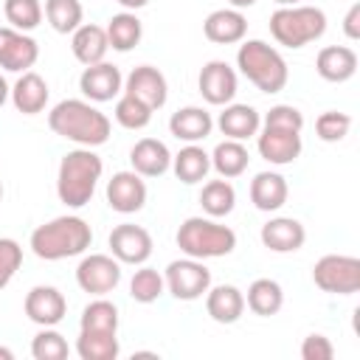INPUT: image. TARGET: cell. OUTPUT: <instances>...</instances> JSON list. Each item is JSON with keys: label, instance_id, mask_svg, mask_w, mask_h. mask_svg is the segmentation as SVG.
<instances>
[{"label": "cell", "instance_id": "obj_1", "mask_svg": "<svg viewBox=\"0 0 360 360\" xmlns=\"http://www.w3.org/2000/svg\"><path fill=\"white\" fill-rule=\"evenodd\" d=\"M48 127L59 138H65L76 146H87V149L107 143L110 129H112L110 118L87 98H65V101L53 104L48 112Z\"/></svg>", "mask_w": 360, "mask_h": 360}, {"label": "cell", "instance_id": "obj_2", "mask_svg": "<svg viewBox=\"0 0 360 360\" xmlns=\"http://www.w3.org/2000/svg\"><path fill=\"white\" fill-rule=\"evenodd\" d=\"M93 242V228L87 219L76 214H62L53 217L51 222L34 228L31 233V250L34 256L45 262H62L70 256H82Z\"/></svg>", "mask_w": 360, "mask_h": 360}, {"label": "cell", "instance_id": "obj_3", "mask_svg": "<svg viewBox=\"0 0 360 360\" xmlns=\"http://www.w3.org/2000/svg\"><path fill=\"white\" fill-rule=\"evenodd\" d=\"M104 163L101 158L87 149V146H76L70 152L62 155L59 160V172H56V194L68 208H82L93 200L96 186L101 180Z\"/></svg>", "mask_w": 360, "mask_h": 360}, {"label": "cell", "instance_id": "obj_4", "mask_svg": "<svg viewBox=\"0 0 360 360\" xmlns=\"http://www.w3.org/2000/svg\"><path fill=\"white\" fill-rule=\"evenodd\" d=\"M236 68L262 93H278L290 82V68L284 56L264 39H242L236 51Z\"/></svg>", "mask_w": 360, "mask_h": 360}, {"label": "cell", "instance_id": "obj_5", "mask_svg": "<svg viewBox=\"0 0 360 360\" xmlns=\"http://www.w3.org/2000/svg\"><path fill=\"white\" fill-rule=\"evenodd\" d=\"M177 248L191 259H219L233 253L236 233L233 228L217 222L214 217H188L177 228Z\"/></svg>", "mask_w": 360, "mask_h": 360}, {"label": "cell", "instance_id": "obj_6", "mask_svg": "<svg viewBox=\"0 0 360 360\" xmlns=\"http://www.w3.org/2000/svg\"><path fill=\"white\" fill-rule=\"evenodd\" d=\"M326 31V14L318 6H278L270 14V34L284 48H304L321 39Z\"/></svg>", "mask_w": 360, "mask_h": 360}, {"label": "cell", "instance_id": "obj_7", "mask_svg": "<svg viewBox=\"0 0 360 360\" xmlns=\"http://www.w3.org/2000/svg\"><path fill=\"white\" fill-rule=\"evenodd\" d=\"M312 281L332 295H354L360 290V259L346 253H326L312 264Z\"/></svg>", "mask_w": 360, "mask_h": 360}, {"label": "cell", "instance_id": "obj_8", "mask_svg": "<svg viewBox=\"0 0 360 360\" xmlns=\"http://www.w3.org/2000/svg\"><path fill=\"white\" fill-rule=\"evenodd\" d=\"M166 290L177 298V301H197L208 292L211 287V270L205 267L202 259H174L169 262L166 273H163Z\"/></svg>", "mask_w": 360, "mask_h": 360}, {"label": "cell", "instance_id": "obj_9", "mask_svg": "<svg viewBox=\"0 0 360 360\" xmlns=\"http://www.w3.org/2000/svg\"><path fill=\"white\" fill-rule=\"evenodd\" d=\"M76 284L90 295H107L121 284V262L112 253H90L76 267Z\"/></svg>", "mask_w": 360, "mask_h": 360}, {"label": "cell", "instance_id": "obj_10", "mask_svg": "<svg viewBox=\"0 0 360 360\" xmlns=\"http://www.w3.org/2000/svg\"><path fill=\"white\" fill-rule=\"evenodd\" d=\"M197 87H200V96L214 104V107H225L233 101L236 90H239V79H236V70L222 62V59H211L202 65L200 76H197Z\"/></svg>", "mask_w": 360, "mask_h": 360}, {"label": "cell", "instance_id": "obj_11", "mask_svg": "<svg viewBox=\"0 0 360 360\" xmlns=\"http://www.w3.org/2000/svg\"><path fill=\"white\" fill-rule=\"evenodd\" d=\"M79 90L87 101L93 104H104V101H112L124 93V76L115 65L110 62H96V65H87L79 76Z\"/></svg>", "mask_w": 360, "mask_h": 360}, {"label": "cell", "instance_id": "obj_12", "mask_svg": "<svg viewBox=\"0 0 360 360\" xmlns=\"http://www.w3.org/2000/svg\"><path fill=\"white\" fill-rule=\"evenodd\" d=\"M110 253L121 262V264H146V259L152 256V236L146 228L132 225V222H121L110 231Z\"/></svg>", "mask_w": 360, "mask_h": 360}, {"label": "cell", "instance_id": "obj_13", "mask_svg": "<svg viewBox=\"0 0 360 360\" xmlns=\"http://www.w3.org/2000/svg\"><path fill=\"white\" fill-rule=\"evenodd\" d=\"M39 59V45L34 37L17 28H0V68L11 73H25L37 65Z\"/></svg>", "mask_w": 360, "mask_h": 360}, {"label": "cell", "instance_id": "obj_14", "mask_svg": "<svg viewBox=\"0 0 360 360\" xmlns=\"http://www.w3.org/2000/svg\"><path fill=\"white\" fill-rule=\"evenodd\" d=\"M256 149L259 155L273 163V166H287V163H295L301 149H304V141H301V132H292V129H276V127H262L256 132Z\"/></svg>", "mask_w": 360, "mask_h": 360}, {"label": "cell", "instance_id": "obj_15", "mask_svg": "<svg viewBox=\"0 0 360 360\" xmlns=\"http://www.w3.org/2000/svg\"><path fill=\"white\" fill-rule=\"evenodd\" d=\"M146 183L138 172H115L107 180V205L118 214H138L146 205Z\"/></svg>", "mask_w": 360, "mask_h": 360}, {"label": "cell", "instance_id": "obj_16", "mask_svg": "<svg viewBox=\"0 0 360 360\" xmlns=\"http://www.w3.org/2000/svg\"><path fill=\"white\" fill-rule=\"evenodd\" d=\"M22 309L37 326H56L68 312V298L51 284H37L28 290Z\"/></svg>", "mask_w": 360, "mask_h": 360}, {"label": "cell", "instance_id": "obj_17", "mask_svg": "<svg viewBox=\"0 0 360 360\" xmlns=\"http://www.w3.org/2000/svg\"><path fill=\"white\" fill-rule=\"evenodd\" d=\"M124 93L141 98L143 104H149L152 110H160L169 98V82L166 76L152 68V65H138L129 70V76L124 79Z\"/></svg>", "mask_w": 360, "mask_h": 360}, {"label": "cell", "instance_id": "obj_18", "mask_svg": "<svg viewBox=\"0 0 360 360\" xmlns=\"http://www.w3.org/2000/svg\"><path fill=\"white\" fill-rule=\"evenodd\" d=\"M259 239H262V245H264L267 250H273V253H295V250L304 248L307 231H304V225H301L298 219H292V217H273V219H267V222L262 225Z\"/></svg>", "mask_w": 360, "mask_h": 360}, {"label": "cell", "instance_id": "obj_19", "mask_svg": "<svg viewBox=\"0 0 360 360\" xmlns=\"http://www.w3.org/2000/svg\"><path fill=\"white\" fill-rule=\"evenodd\" d=\"M202 34L208 42L214 45H233L242 42L248 34V20L239 8H217L205 17L202 22Z\"/></svg>", "mask_w": 360, "mask_h": 360}, {"label": "cell", "instance_id": "obj_20", "mask_svg": "<svg viewBox=\"0 0 360 360\" xmlns=\"http://www.w3.org/2000/svg\"><path fill=\"white\" fill-rule=\"evenodd\" d=\"M315 70L323 82L340 84L357 73V53L349 45H326L315 56Z\"/></svg>", "mask_w": 360, "mask_h": 360}, {"label": "cell", "instance_id": "obj_21", "mask_svg": "<svg viewBox=\"0 0 360 360\" xmlns=\"http://www.w3.org/2000/svg\"><path fill=\"white\" fill-rule=\"evenodd\" d=\"M129 163L132 172H138L141 177H160L172 169V152L158 138H141L129 149Z\"/></svg>", "mask_w": 360, "mask_h": 360}, {"label": "cell", "instance_id": "obj_22", "mask_svg": "<svg viewBox=\"0 0 360 360\" xmlns=\"http://www.w3.org/2000/svg\"><path fill=\"white\" fill-rule=\"evenodd\" d=\"M48 96H51L48 82H45L39 73L25 70V73H20V79L14 82L8 98H11V104L17 107V112H22V115H37V112H42V110L48 107Z\"/></svg>", "mask_w": 360, "mask_h": 360}, {"label": "cell", "instance_id": "obj_23", "mask_svg": "<svg viewBox=\"0 0 360 360\" xmlns=\"http://www.w3.org/2000/svg\"><path fill=\"white\" fill-rule=\"evenodd\" d=\"M217 127L231 141H248L262 129V115L250 104H225V110L217 118Z\"/></svg>", "mask_w": 360, "mask_h": 360}, {"label": "cell", "instance_id": "obj_24", "mask_svg": "<svg viewBox=\"0 0 360 360\" xmlns=\"http://www.w3.org/2000/svg\"><path fill=\"white\" fill-rule=\"evenodd\" d=\"M205 312L217 323H236L245 312V292L233 284H217L205 292Z\"/></svg>", "mask_w": 360, "mask_h": 360}, {"label": "cell", "instance_id": "obj_25", "mask_svg": "<svg viewBox=\"0 0 360 360\" xmlns=\"http://www.w3.org/2000/svg\"><path fill=\"white\" fill-rule=\"evenodd\" d=\"M214 129V118L208 110L202 107H180L177 112H172L169 118V132L177 138V141H186V143H200L211 135Z\"/></svg>", "mask_w": 360, "mask_h": 360}, {"label": "cell", "instance_id": "obj_26", "mask_svg": "<svg viewBox=\"0 0 360 360\" xmlns=\"http://www.w3.org/2000/svg\"><path fill=\"white\" fill-rule=\"evenodd\" d=\"M70 51L73 56L87 68V65H96V62H104L107 51H110V42H107V31L96 22H82L73 34H70Z\"/></svg>", "mask_w": 360, "mask_h": 360}, {"label": "cell", "instance_id": "obj_27", "mask_svg": "<svg viewBox=\"0 0 360 360\" xmlns=\"http://www.w3.org/2000/svg\"><path fill=\"white\" fill-rule=\"evenodd\" d=\"M287 194H290V186L278 172H259L250 180V202L264 214L278 211L287 202Z\"/></svg>", "mask_w": 360, "mask_h": 360}, {"label": "cell", "instance_id": "obj_28", "mask_svg": "<svg viewBox=\"0 0 360 360\" xmlns=\"http://www.w3.org/2000/svg\"><path fill=\"white\" fill-rule=\"evenodd\" d=\"M172 172L186 186L202 183L211 172V155L197 143H186L177 155H172Z\"/></svg>", "mask_w": 360, "mask_h": 360}, {"label": "cell", "instance_id": "obj_29", "mask_svg": "<svg viewBox=\"0 0 360 360\" xmlns=\"http://www.w3.org/2000/svg\"><path fill=\"white\" fill-rule=\"evenodd\" d=\"M76 354L82 360H115L121 354L118 332H101V329H79L76 338Z\"/></svg>", "mask_w": 360, "mask_h": 360}, {"label": "cell", "instance_id": "obj_30", "mask_svg": "<svg viewBox=\"0 0 360 360\" xmlns=\"http://www.w3.org/2000/svg\"><path fill=\"white\" fill-rule=\"evenodd\" d=\"M248 163H250V155H248V149H245L242 141L225 138V141H219V143L214 146V152H211V169H214L219 177H225V180H233V177L245 174Z\"/></svg>", "mask_w": 360, "mask_h": 360}, {"label": "cell", "instance_id": "obj_31", "mask_svg": "<svg viewBox=\"0 0 360 360\" xmlns=\"http://www.w3.org/2000/svg\"><path fill=\"white\" fill-rule=\"evenodd\" d=\"M104 31H107L110 48L112 51H121V53L132 51L141 42V37H143V25H141V20H138L135 11H118V14H112L107 20V28Z\"/></svg>", "mask_w": 360, "mask_h": 360}, {"label": "cell", "instance_id": "obj_32", "mask_svg": "<svg viewBox=\"0 0 360 360\" xmlns=\"http://www.w3.org/2000/svg\"><path fill=\"white\" fill-rule=\"evenodd\" d=\"M245 307H248L253 315H262V318L276 315V312L284 307V290H281V284L273 281V278H256V281L248 287Z\"/></svg>", "mask_w": 360, "mask_h": 360}, {"label": "cell", "instance_id": "obj_33", "mask_svg": "<svg viewBox=\"0 0 360 360\" xmlns=\"http://www.w3.org/2000/svg\"><path fill=\"white\" fill-rule=\"evenodd\" d=\"M200 205L205 211V217H228L236 205V188L231 186V180L219 177V180H208L200 191Z\"/></svg>", "mask_w": 360, "mask_h": 360}, {"label": "cell", "instance_id": "obj_34", "mask_svg": "<svg viewBox=\"0 0 360 360\" xmlns=\"http://www.w3.org/2000/svg\"><path fill=\"white\" fill-rule=\"evenodd\" d=\"M42 11L56 34H73L84 20V8L79 0H45Z\"/></svg>", "mask_w": 360, "mask_h": 360}, {"label": "cell", "instance_id": "obj_35", "mask_svg": "<svg viewBox=\"0 0 360 360\" xmlns=\"http://www.w3.org/2000/svg\"><path fill=\"white\" fill-rule=\"evenodd\" d=\"M118 307L112 301H107L104 295H98L96 301H90L84 309H82V318H79V329H101V332H118Z\"/></svg>", "mask_w": 360, "mask_h": 360}, {"label": "cell", "instance_id": "obj_36", "mask_svg": "<svg viewBox=\"0 0 360 360\" xmlns=\"http://www.w3.org/2000/svg\"><path fill=\"white\" fill-rule=\"evenodd\" d=\"M163 292H166V281H163V276L155 267L141 264V270L132 273V278H129V295H132V301H138V304H155Z\"/></svg>", "mask_w": 360, "mask_h": 360}, {"label": "cell", "instance_id": "obj_37", "mask_svg": "<svg viewBox=\"0 0 360 360\" xmlns=\"http://www.w3.org/2000/svg\"><path fill=\"white\" fill-rule=\"evenodd\" d=\"M152 107L143 104L141 98L129 96V93H121L118 101H115V121L124 127V129H143L149 121H152Z\"/></svg>", "mask_w": 360, "mask_h": 360}, {"label": "cell", "instance_id": "obj_38", "mask_svg": "<svg viewBox=\"0 0 360 360\" xmlns=\"http://www.w3.org/2000/svg\"><path fill=\"white\" fill-rule=\"evenodd\" d=\"M3 11H6V20L11 22V28L25 31V34L34 31L42 22V14H45L39 0H6Z\"/></svg>", "mask_w": 360, "mask_h": 360}, {"label": "cell", "instance_id": "obj_39", "mask_svg": "<svg viewBox=\"0 0 360 360\" xmlns=\"http://www.w3.org/2000/svg\"><path fill=\"white\" fill-rule=\"evenodd\" d=\"M68 352H70L68 340L53 326H42V332H37L34 340H31L34 360H65Z\"/></svg>", "mask_w": 360, "mask_h": 360}, {"label": "cell", "instance_id": "obj_40", "mask_svg": "<svg viewBox=\"0 0 360 360\" xmlns=\"http://www.w3.org/2000/svg\"><path fill=\"white\" fill-rule=\"evenodd\" d=\"M352 129V115L349 112H338V110H326L315 118V135L323 143H338L349 135Z\"/></svg>", "mask_w": 360, "mask_h": 360}, {"label": "cell", "instance_id": "obj_41", "mask_svg": "<svg viewBox=\"0 0 360 360\" xmlns=\"http://www.w3.org/2000/svg\"><path fill=\"white\" fill-rule=\"evenodd\" d=\"M262 127H276V129H292L301 132L304 129V112L292 104H276L262 115Z\"/></svg>", "mask_w": 360, "mask_h": 360}, {"label": "cell", "instance_id": "obj_42", "mask_svg": "<svg viewBox=\"0 0 360 360\" xmlns=\"http://www.w3.org/2000/svg\"><path fill=\"white\" fill-rule=\"evenodd\" d=\"M22 264V248L17 239L11 236H0V290L11 284V278L17 276Z\"/></svg>", "mask_w": 360, "mask_h": 360}, {"label": "cell", "instance_id": "obj_43", "mask_svg": "<svg viewBox=\"0 0 360 360\" xmlns=\"http://www.w3.org/2000/svg\"><path fill=\"white\" fill-rule=\"evenodd\" d=\"M335 357V346L326 335L321 332H312L304 338L301 343V360H332Z\"/></svg>", "mask_w": 360, "mask_h": 360}, {"label": "cell", "instance_id": "obj_44", "mask_svg": "<svg viewBox=\"0 0 360 360\" xmlns=\"http://www.w3.org/2000/svg\"><path fill=\"white\" fill-rule=\"evenodd\" d=\"M343 34L349 39H360V3H354L343 17Z\"/></svg>", "mask_w": 360, "mask_h": 360}, {"label": "cell", "instance_id": "obj_45", "mask_svg": "<svg viewBox=\"0 0 360 360\" xmlns=\"http://www.w3.org/2000/svg\"><path fill=\"white\" fill-rule=\"evenodd\" d=\"M115 3H121L124 11H138V8H143L149 0H115Z\"/></svg>", "mask_w": 360, "mask_h": 360}, {"label": "cell", "instance_id": "obj_46", "mask_svg": "<svg viewBox=\"0 0 360 360\" xmlns=\"http://www.w3.org/2000/svg\"><path fill=\"white\" fill-rule=\"evenodd\" d=\"M8 96H11V87H8V82L0 76V107L8 101Z\"/></svg>", "mask_w": 360, "mask_h": 360}, {"label": "cell", "instance_id": "obj_47", "mask_svg": "<svg viewBox=\"0 0 360 360\" xmlns=\"http://www.w3.org/2000/svg\"><path fill=\"white\" fill-rule=\"evenodd\" d=\"M228 3H231V8H239V11H242V8L256 6V0H228Z\"/></svg>", "mask_w": 360, "mask_h": 360}, {"label": "cell", "instance_id": "obj_48", "mask_svg": "<svg viewBox=\"0 0 360 360\" xmlns=\"http://www.w3.org/2000/svg\"><path fill=\"white\" fill-rule=\"evenodd\" d=\"M0 360H14V352L6 349V346H0Z\"/></svg>", "mask_w": 360, "mask_h": 360}, {"label": "cell", "instance_id": "obj_49", "mask_svg": "<svg viewBox=\"0 0 360 360\" xmlns=\"http://www.w3.org/2000/svg\"><path fill=\"white\" fill-rule=\"evenodd\" d=\"M273 3H278V6H298L301 0H273Z\"/></svg>", "mask_w": 360, "mask_h": 360}, {"label": "cell", "instance_id": "obj_50", "mask_svg": "<svg viewBox=\"0 0 360 360\" xmlns=\"http://www.w3.org/2000/svg\"><path fill=\"white\" fill-rule=\"evenodd\" d=\"M0 202H3V183H0Z\"/></svg>", "mask_w": 360, "mask_h": 360}]
</instances>
